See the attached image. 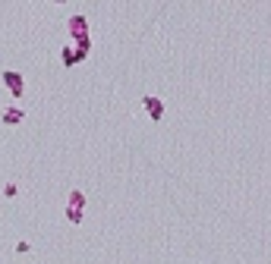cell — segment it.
<instances>
[{"instance_id": "obj_1", "label": "cell", "mask_w": 271, "mask_h": 264, "mask_svg": "<svg viewBox=\"0 0 271 264\" xmlns=\"http://www.w3.org/2000/svg\"><path fill=\"white\" fill-rule=\"evenodd\" d=\"M88 50H92V41H69L60 50V60H63V66H76L88 57Z\"/></svg>"}, {"instance_id": "obj_2", "label": "cell", "mask_w": 271, "mask_h": 264, "mask_svg": "<svg viewBox=\"0 0 271 264\" xmlns=\"http://www.w3.org/2000/svg\"><path fill=\"white\" fill-rule=\"evenodd\" d=\"M82 217H85V192H82V189H73L69 198H66V220L79 226Z\"/></svg>"}, {"instance_id": "obj_3", "label": "cell", "mask_w": 271, "mask_h": 264, "mask_svg": "<svg viewBox=\"0 0 271 264\" xmlns=\"http://www.w3.org/2000/svg\"><path fill=\"white\" fill-rule=\"evenodd\" d=\"M66 29H69V41H92L88 38V19L82 13H73L66 19Z\"/></svg>"}, {"instance_id": "obj_4", "label": "cell", "mask_w": 271, "mask_h": 264, "mask_svg": "<svg viewBox=\"0 0 271 264\" xmlns=\"http://www.w3.org/2000/svg\"><path fill=\"white\" fill-rule=\"evenodd\" d=\"M0 79H4V88L13 94L16 101H19L22 94H26V79H22V72H16V69H7L4 75H0Z\"/></svg>"}, {"instance_id": "obj_5", "label": "cell", "mask_w": 271, "mask_h": 264, "mask_svg": "<svg viewBox=\"0 0 271 264\" xmlns=\"http://www.w3.org/2000/svg\"><path fill=\"white\" fill-rule=\"evenodd\" d=\"M142 107H145V113H149L152 123H161V117H164V101H161V98L145 94V98H142Z\"/></svg>"}, {"instance_id": "obj_6", "label": "cell", "mask_w": 271, "mask_h": 264, "mask_svg": "<svg viewBox=\"0 0 271 264\" xmlns=\"http://www.w3.org/2000/svg\"><path fill=\"white\" fill-rule=\"evenodd\" d=\"M26 120V110L22 107H7V110H0V123H4V126H19Z\"/></svg>"}, {"instance_id": "obj_7", "label": "cell", "mask_w": 271, "mask_h": 264, "mask_svg": "<svg viewBox=\"0 0 271 264\" xmlns=\"http://www.w3.org/2000/svg\"><path fill=\"white\" fill-rule=\"evenodd\" d=\"M4 195H7V198H16V195H19V186H16V182H7V186H4Z\"/></svg>"}, {"instance_id": "obj_8", "label": "cell", "mask_w": 271, "mask_h": 264, "mask_svg": "<svg viewBox=\"0 0 271 264\" xmlns=\"http://www.w3.org/2000/svg\"><path fill=\"white\" fill-rule=\"evenodd\" d=\"M32 252V245L26 242V239H19V242H16V255H29Z\"/></svg>"}]
</instances>
